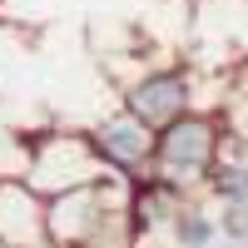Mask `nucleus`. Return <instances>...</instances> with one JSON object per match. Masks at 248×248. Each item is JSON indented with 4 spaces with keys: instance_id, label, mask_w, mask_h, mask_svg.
<instances>
[{
    "instance_id": "nucleus-1",
    "label": "nucleus",
    "mask_w": 248,
    "mask_h": 248,
    "mask_svg": "<svg viewBox=\"0 0 248 248\" xmlns=\"http://www.w3.org/2000/svg\"><path fill=\"white\" fill-rule=\"evenodd\" d=\"M229 149V114L223 109H189L184 119L164 124L154 139V174L184 194H203L214 164Z\"/></svg>"
},
{
    "instance_id": "nucleus-2",
    "label": "nucleus",
    "mask_w": 248,
    "mask_h": 248,
    "mask_svg": "<svg viewBox=\"0 0 248 248\" xmlns=\"http://www.w3.org/2000/svg\"><path fill=\"white\" fill-rule=\"evenodd\" d=\"M30 184L45 199H60L70 189H85V184H99L109 179V169L99 164L94 144H90V129H40L30 139Z\"/></svg>"
},
{
    "instance_id": "nucleus-3",
    "label": "nucleus",
    "mask_w": 248,
    "mask_h": 248,
    "mask_svg": "<svg viewBox=\"0 0 248 248\" xmlns=\"http://www.w3.org/2000/svg\"><path fill=\"white\" fill-rule=\"evenodd\" d=\"M124 199H129V184L114 179V174L50 199V238H55V248H90L94 238H105L114 223H124Z\"/></svg>"
},
{
    "instance_id": "nucleus-4",
    "label": "nucleus",
    "mask_w": 248,
    "mask_h": 248,
    "mask_svg": "<svg viewBox=\"0 0 248 248\" xmlns=\"http://www.w3.org/2000/svg\"><path fill=\"white\" fill-rule=\"evenodd\" d=\"M119 105L139 114L149 129H164L189 109H199V79L184 60H159V65H144L139 75L119 85Z\"/></svg>"
},
{
    "instance_id": "nucleus-5",
    "label": "nucleus",
    "mask_w": 248,
    "mask_h": 248,
    "mask_svg": "<svg viewBox=\"0 0 248 248\" xmlns=\"http://www.w3.org/2000/svg\"><path fill=\"white\" fill-rule=\"evenodd\" d=\"M154 139H159V129H149V124L139 114H129L124 105H114L109 114H99L90 124V144H94L99 164H105L114 179L149 174L154 169Z\"/></svg>"
},
{
    "instance_id": "nucleus-6",
    "label": "nucleus",
    "mask_w": 248,
    "mask_h": 248,
    "mask_svg": "<svg viewBox=\"0 0 248 248\" xmlns=\"http://www.w3.org/2000/svg\"><path fill=\"white\" fill-rule=\"evenodd\" d=\"M0 248H55L50 199L30 179H0Z\"/></svg>"
},
{
    "instance_id": "nucleus-7",
    "label": "nucleus",
    "mask_w": 248,
    "mask_h": 248,
    "mask_svg": "<svg viewBox=\"0 0 248 248\" xmlns=\"http://www.w3.org/2000/svg\"><path fill=\"white\" fill-rule=\"evenodd\" d=\"M164 238H169L174 248H214L223 238V229H218V214H209V203H203V194H199V199H189L174 214V223H169Z\"/></svg>"
},
{
    "instance_id": "nucleus-8",
    "label": "nucleus",
    "mask_w": 248,
    "mask_h": 248,
    "mask_svg": "<svg viewBox=\"0 0 248 248\" xmlns=\"http://www.w3.org/2000/svg\"><path fill=\"white\" fill-rule=\"evenodd\" d=\"M30 139L35 134L0 124V179H25L30 174Z\"/></svg>"
},
{
    "instance_id": "nucleus-9",
    "label": "nucleus",
    "mask_w": 248,
    "mask_h": 248,
    "mask_svg": "<svg viewBox=\"0 0 248 248\" xmlns=\"http://www.w3.org/2000/svg\"><path fill=\"white\" fill-rule=\"evenodd\" d=\"M218 229H223V238L243 243V238H248V203H233V209H218Z\"/></svg>"
},
{
    "instance_id": "nucleus-10",
    "label": "nucleus",
    "mask_w": 248,
    "mask_h": 248,
    "mask_svg": "<svg viewBox=\"0 0 248 248\" xmlns=\"http://www.w3.org/2000/svg\"><path fill=\"white\" fill-rule=\"evenodd\" d=\"M0 5H5V0H0Z\"/></svg>"
}]
</instances>
